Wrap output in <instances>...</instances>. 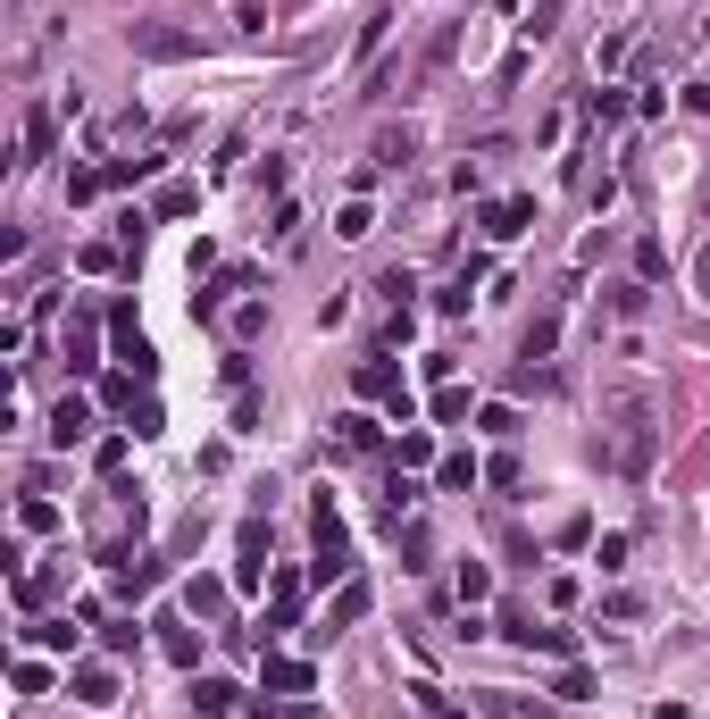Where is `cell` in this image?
I'll return each mask as SVG.
<instances>
[{"mask_svg":"<svg viewBox=\"0 0 710 719\" xmlns=\"http://www.w3.org/2000/svg\"><path fill=\"white\" fill-rule=\"evenodd\" d=\"M310 536H318V577H326V586H335V577H351V527H343L335 502L310 510Z\"/></svg>","mask_w":710,"mask_h":719,"instance_id":"1","label":"cell"},{"mask_svg":"<svg viewBox=\"0 0 710 719\" xmlns=\"http://www.w3.org/2000/svg\"><path fill=\"white\" fill-rule=\"evenodd\" d=\"M126 42H134L142 59H193V51H201V42H193V34H176V26H134Z\"/></svg>","mask_w":710,"mask_h":719,"instance_id":"2","label":"cell"},{"mask_svg":"<svg viewBox=\"0 0 710 719\" xmlns=\"http://www.w3.org/2000/svg\"><path fill=\"white\" fill-rule=\"evenodd\" d=\"M527 218H535V201H527V193H518V201H493V210H485V235H493V243H510V235H527Z\"/></svg>","mask_w":710,"mask_h":719,"instance_id":"3","label":"cell"},{"mask_svg":"<svg viewBox=\"0 0 710 719\" xmlns=\"http://www.w3.org/2000/svg\"><path fill=\"white\" fill-rule=\"evenodd\" d=\"M368 611V577H343V594H335V611H326V628L318 636H335V628H351V619Z\"/></svg>","mask_w":710,"mask_h":719,"instance_id":"4","label":"cell"},{"mask_svg":"<svg viewBox=\"0 0 710 719\" xmlns=\"http://www.w3.org/2000/svg\"><path fill=\"white\" fill-rule=\"evenodd\" d=\"M67 694H76V703H117V678H109L101 661H84L76 678H67Z\"/></svg>","mask_w":710,"mask_h":719,"instance_id":"5","label":"cell"},{"mask_svg":"<svg viewBox=\"0 0 710 719\" xmlns=\"http://www.w3.org/2000/svg\"><path fill=\"white\" fill-rule=\"evenodd\" d=\"M51 126H59V109L34 101V109H26V159H51Z\"/></svg>","mask_w":710,"mask_h":719,"instance_id":"6","label":"cell"},{"mask_svg":"<svg viewBox=\"0 0 710 719\" xmlns=\"http://www.w3.org/2000/svg\"><path fill=\"white\" fill-rule=\"evenodd\" d=\"M234 694H243V686H226V678H201V686H193V711H201V719H226V711H234Z\"/></svg>","mask_w":710,"mask_h":719,"instance_id":"7","label":"cell"},{"mask_svg":"<svg viewBox=\"0 0 710 719\" xmlns=\"http://www.w3.org/2000/svg\"><path fill=\"white\" fill-rule=\"evenodd\" d=\"M259 552H268V527H243V561H234V586H259Z\"/></svg>","mask_w":710,"mask_h":719,"instance_id":"8","label":"cell"},{"mask_svg":"<svg viewBox=\"0 0 710 719\" xmlns=\"http://www.w3.org/2000/svg\"><path fill=\"white\" fill-rule=\"evenodd\" d=\"M268 686H276V694H310V661H284V653H268Z\"/></svg>","mask_w":710,"mask_h":719,"instance_id":"9","label":"cell"},{"mask_svg":"<svg viewBox=\"0 0 710 719\" xmlns=\"http://www.w3.org/2000/svg\"><path fill=\"white\" fill-rule=\"evenodd\" d=\"M17 527H26V536H51V527H59V510L42 502V494H26V502H17Z\"/></svg>","mask_w":710,"mask_h":719,"instance_id":"10","label":"cell"},{"mask_svg":"<svg viewBox=\"0 0 710 719\" xmlns=\"http://www.w3.org/2000/svg\"><path fill=\"white\" fill-rule=\"evenodd\" d=\"M84 427H92V419H84V402H59V410H51V444H76Z\"/></svg>","mask_w":710,"mask_h":719,"instance_id":"11","label":"cell"},{"mask_svg":"<svg viewBox=\"0 0 710 719\" xmlns=\"http://www.w3.org/2000/svg\"><path fill=\"white\" fill-rule=\"evenodd\" d=\"M368 226H376V210H368V201H343V218H335V235H343V243H360Z\"/></svg>","mask_w":710,"mask_h":719,"instance_id":"12","label":"cell"},{"mask_svg":"<svg viewBox=\"0 0 710 719\" xmlns=\"http://www.w3.org/2000/svg\"><path fill=\"white\" fill-rule=\"evenodd\" d=\"M335 427H343V444H351V452H376V419H360V410H343Z\"/></svg>","mask_w":710,"mask_h":719,"instance_id":"13","label":"cell"},{"mask_svg":"<svg viewBox=\"0 0 710 719\" xmlns=\"http://www.w3.org/2000/svg\"><path fill=\"white\" fill-rule=\"evenodd\" d=\"M410 151H418V134H410V126H401V134H376V159H385V168H401Z\"/></svg>","mask_w":710,"mask_h":719,"instance_id":"14","label":"cell"},{"mask_svg":"<svg viewBox=\"0 0 710 719\" xmlns=\"http://www.w3.org/2000/svg\"><path fill=\"white\" fill-rule=\"evenodd\" d=\"M443 485H452V494H468V485H477V460H468V452H452V460H443V469H435Z\"/></svg>","mask_w":710,"mask_h":719,"instance_id":"15","label":"cell"},{"mask_svg":"<svg viewBox=\"0 0 710 719\" xmlns=\"http://www.w3.org/2000/svg\"><path fill=\"white\" fill-rule=\"evenodd\" d=\"M435 419H443V427L468 419V385H443V393H435Z\"/></svg>","mask_w":710,"mask_h":719,"instance_id":"16","label":"cell"},{"mask_svg":"<svg viewBox=\"0 0 710 719\" xmlns=\"http://www.w3.org/2000/svg\"><path fill=\"white\" fill-rule=\"evenodd\" d=\"M468 285H477V276H452V285L435 293V310H443V318H460V310H468Z\"/></svg>","mask_w":710,"mask_h":719,"instance_id":"17","label":"cell"},{"mask_svg":"<svg viewBox=\"0 0 710 719\" xmlns=\"http://www.w3.org/2000/svg\"><path fill=\"white\" fill-rule=\"evenodd\" d=\"M552 694H560V703H577V694H594V678H585V661H568V669H560V686H552Z\"/></svg>","mask_w":710,"mask_h":719,"instance_id":"18","label":"cell"},{"mask_svg":"<svg viewBox=\"0 0 710 719\" xmlns=\"http://www.w3.org/2000/svg\"><path fill=\"white\" fill-rule=\"evenodd\" d=\"M560 9H568V0H535V9H527V34L543 42V34H552V26H560Z\"/></svg>","mask_w":710,"mask_h":719,"instance_id":"19","label":"cell"},{"mask_svg":"<svg viewBox=\"0 0 710 719\" xmlns=\"http://www.w3.org/2000/svg\"><path fill=\"white\" fill-rule=\"evenodd\" d=\"M151 168H159V159H109L101 176H109V184H142V176H151Z\"/></svg>","mask_w":710,"mask_h":719,"instance_id":"20","label":"cell"},{"mask_svg":"<svg viewBox=\"0 0 710 719\" xmlns=\"http://www.w3.org/2000/svg\"><path fill=\"white\" fill-rule=\"evenodd\" d=\"M552 343H560V318H535V327H527V360H543Z\"/></svg>","mask_w":710,"mask_h":719,"instance_id":"21","label":"cell"},{"mask_svg":"<svg viewBox=\"0 0 710 719\" xmlns=\"http://www.w3.org/2000/svg\"><path fill=\"white\" fill-rule=\"evenodd\" d=\"M101 644H109V653H134V644H142V628H134V619H109V628H101Z\"/></svg>","mask_w":710,"mask_h":719,"instance_id":"22","label":"cell"},{"mask_svg":"<svg viewBox=\"0 0 710 719\" xmlns=\"http://www.w3.org/2000/svg\"><path fill=\"white\" fill-rule=\"evenodd\" d=\"M460 594H468V602H485V594H493V577H485V561H460Z\"/></svg>","mask_w":710,"mask_h":719,"instance_id":"23","label":"cell"},{"mask_svg":"<svg viewBox=\"0 0 710 719\" xmlns=\"http://www.w3.org/2000/svg\"><path fill=\"white\" fill-rule=\"evenodd\" d=\"M410 694H418V711H426V719H468L460 703H443V694H435V686H410Z\"/></svg>","mask_w":710,"mask_h":719,"instance_id":"24","label":"cell"},{"mask_svg":"<svg viewBox=\"0 0 710 719\" xmlns=\"http://www.w3.org/2000/svg\"><path fill=\"white\" fill-rule=\"evenodd\" d=\"M193 201H201L193 184H168V193H159V218H184V210H193Z\"/></svg>","mask_w":710,"mask_h":719,"instance_id":"25","label":"cell"},{"mask_svg":"<svg viewBox=\"0 0 710 719\" xmlns=\"http://www.w3.org/2000/svg\"><path fill=\"white\" fill-rule=\"evenodd\" d=\"M426 460H435V444H426V435L410 427V435H401V469H426Z\"/></svg>","mask_w":710,"mask_h":719,"instance_id":"26","label":"cell"},{"mask_svg":"<svg viewBox=\"0 0 710 719\" xmlns=\"http://www.w3.org/2000/svg\"><path fill=\"white\" fill-rule=\"evenodd\" d=\"M17 694H51V669H42V661H17Z\"/></svg>","mask_w":710,"mask_h":719,"instance_id":"27","label":"cell"},{"mask_svg":"<svg viewBox=\"0 0 710 719\" xmlns=\"http://www.w3.org/2000/svg\"><path fill=\"white\" fill-rule=\"evenodd\" d=\"M660 268H669V251H660V243L644 235V243H635V276H660Z\"/></svg>","mask_w":710,"mask_h":719,"instance_id":"28","label":"cell"},{"mask_svg":"<svg viewBox=\"0 0 710 719\" xmlns=\"http://www.w3.org/2000/svg\"><path fill=\"white\" fill-rule=\"evenodd\" d=\"M685 118H710V84H685Z\"/></svg>","mask_w":710,"mask_h":719,"instance_id":"29","label":"cell"},{"mask_svg":"<svg viewBox=\"0 0 710 719\" xmlns=\"http://www.w3.org/2000/svg\"><path fill=\"white\" fill-rule=\"evenodd\" d=\"M694 285H702V293H710V243H702V251H694Z\"/></svg>","mask_w":710,"mask_h":719,"instance_id":"30","label":"cell"}]
</instances>
